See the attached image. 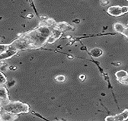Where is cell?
Returning <instances> with one entry per match:
<instances>
[{
  "instance_id": "cell-2",
  "label": "cell",
  "mask_w": 128,
  "mask_h": 121,
  "mask_svg": "<svg viewBox=\"0 0 128 121\" xmlns=\"http://www.w3.org/2000/svg\"><path fill=\"white\" fill-rule=\"evenodd\" d=\"M18 115L8 113L1 109V121H14L18 119Z\"/></svg>"
},
{
  "instance_id": "cell-1",
  "label": "cell",
  "mask_w": 128,
  "mask_h": 121,
  "mask_svg": "<svg viewBox=\"0 0 128 121\" xmlns=\"http://www.w3.org/2000/svg\"><path fill=\"white\" fill-rule=\"evenodd\" d=\"M1 108L8 113L14 114L20 113H27L29 112V107L27 104L21 102H8L6 104L1 106Z\"/></svg>"
},
{
  "instance_id": "cell-9",
  "label": "cell",
  "mask_w": 128,
  "mask_h": 121,
  "mask_svg": "<svg viewBox=\"0 0 128 121\" xmlns=\"http://www.w3.org/2000/svg\"><path fill=\"white\" fill-rule=\"evenodd\" d=\"M123 35H125L126 36H127V37L128 38V27H127V28L125 29L124 31V32H123Z\"/></svg>"
},
{
  "instance_id": "cell-7",
  "label": "cell",
  "mask_w": 128,
  "mask_h": 121,
  "mask_svg": "<svg viewBox=\"0 0 128 121\" xmlns=\"http://www.w3.org/2000/svg\"><path fill=\"white\" fill-rule=\"evenodd\" d=\"M56 79L59 82H64L65 80V77L64 76L59 75L56 78Z\"/></svg>"
},
{
  "instance_id": "cell-5",
  "label": "cell",
  "mask_w": 128,
  "mask_h": 121,
  "mask_svg": "<svg viewBox=\"0 0 128 121\" xmlns=\"http://www.w3.org/2000/svg\"><path fill=\"white\" fill-rule=\"evenodd\" d=\"M114 27L116 32L122 33V34H123L125 29H126L124 26L122 24H120V23H116V24H115Z\"/></svg>"
},
{
  "instance_id": "cell-10",
  "label": "cell",
  "mask_w": 128,
  "mask_h": 121,
  "mask_svg": "<svg viewBox=\"0 0 128 121\" xmlns=\"http://www.w3.org/2000/svg\"><path fill=\"white\" fill-rule=\"evenodd\" d=\"M121 82L126 83V84H128V78H126V79H123V81H121Z\"/></svg>"
},
{
  "instance_id": "cell-11",
  "label": "cell",
  "mask_w": 128,
  "mask_h": 121,
  "mask_svg": "<svg viewBox=\"0 0 128 121\" xmlns=\"http://www.w3.org/2000/svg\"><path fill=\"white\" fill-rule=\"evenodd\" d=\"M101 3H104V5L103 6H104V5H106V4H108V3H109V1H101Z\"/></svg>"
},
{
  "instance_id": "cell-4",
  "label": "cell",
  "mask_w": 128,
  "mask_h": 121,
  "mask_svg": "<svg viewBox=\"0 0 128 121\" xmlns=\"http://www.w3.org/2000/svg\"><path fill=\"white\" fill-rule=\"evenodd\" d=\"M116 76H117L118 79L120 80V81H123V79H126L128 77V73L124 70L117 71V72L116 73Z\"/></svg>"
},
{
  "instance_id": "cell-3",
  "label": "cell",
  "mask_w": 128,
  "mask_h": 121,
  "mask_svg": "<svg viewBox=\"0 0 128 121\" xmlns=\"http://www.w3.org/2000/svg\"><path fill=\"white\" fill-rule=\"evenodd\" d=\"M108 13L111 16L114 17H119L123 15V8L119 6H110L108 9Z\"/></svg>"
},
{
  "instance_id": "cell-8",
  "label": "cell",
  "mask_w": 128,
  "mask_h": 121,
  "mask_svg": "<svg viewBox=\"0 0 128 121\" xmlns=\"http://www.w3.org/2000/svg\"><path fill=\"white\" fill-rule=\"evenodd\" d=\"M6 82V79L5 76L2 75V73H1V84H4Z\"/></svg>"
},
{
  "instance_id": "cell-6",
  "label": "cell",
  "mask_w": 128,
  "mask_h": 121,
  "mask_svg": "<svg viewBox=\"0 0 128 121\" xmlns=\"http://www.w3.org/2000/svg\"><path fill=\"white\" fill-rule=\"evenodd\" d=\"M91 54L94 57H99L102 55V50L98 49V48H95V49H93L91 50Z\"/></svg>"
}]
</instances>
